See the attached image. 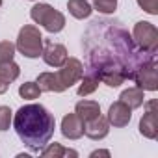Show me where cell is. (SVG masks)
I'll use <instances>...</instances> for the list:
<instances>
[{
  "label": "cell",
  "mask_w": 158,
  "mask_h": 158,
  "mask_svg": "<svg viewBox=\"0 0 158 158\" xmlns=\"http://www.w3.org/2000/svg\"><path fill=\"white\" fill-rule=\"evenodd\" d=\"M97 88H99V80H97V78L91 76V74H84V76L80 78V86H78L76 93L80 95V97H88V95H91Z\"/></svg>",
  "instance_id": "ac0fdd59"
},
{
  "label": "cell",
  "mask_w": 158,
  "mask_h": 158,
  "mask_svg": "<svg viewBox=\"0 0 158 158\" xmlns=\"http://www.w3.org/2000/svg\"><path fill=\"white\" fill-rule=\"evenodd\" d=\"M41 56H43V60H45L47 65L56 67V69H60L65 63V60L69 58L67 48L61 43H54L50 39H47V41L43 39V52H41Z\"/></svg>",
  "instance_id": "9c48e42d"
},
{
  "label": "cell",
  "mask_w": 158,
  "mask_h": 158,
  "mask_svg": "<svg viewBox=\"0 0 158 158\" xmlns=\"http://www.w3.org/2000/svg\"><path fill=\"white\" fill-rule=\"evenodd\" d=\"M108 132H110V123H108V119L102 117V115H97V117H93L91 121L84 123V134H86L89 139L99 141V139L106 138Z\"/></svg>",
  "instance_id": "7c38bea8"
},
{
  "label": "cell",
  "mask_w": 158,
  "mask_h": 158,
  "mask_svg": "<svg viewBox=\"0 0 158 158\" xmlns=\"http://www.w3.org/2000/svg\"><path fill=\"white\" fill-rule=\"evenodd\" d=\"M61 134L67 139H80L84 136V121L74 112L63 115V119H61Z\"/></svg>",
  "instance_id": "8fae6325"
},
{
  "label": "cell",
  "mask_w": 158,
  "mask_h": 158,
  "mask_svg": "<svg viewBox=\"0 0 158 158\" xmlns=\"http://www.w3.org/2000/svg\"><path fill=\"white\" fill-rule=\"evenodd\" d=\"M67 10L74 19H88L93 13V6L88 2V0H69Z\"/></svg>",
  "instance_id": "e0dca14e"
},
{
  "label": "cell",
  "mask_w": 158,
  "mask_h": 158,
  "mask_svg": "<svg viewBox=\"0 0 158 158\" xmlns=\"http://www.w3.org/2000/svg\"><path fill=\"white\" fill-rule=\"evenodd\" d=\"M145 104V114L139 119V134L147 139H156L158 138V123H156V101L151 99Z\"/></svg>",
  "instance_id": "ba28073f"
},
{
  "label": "cell",
  "mask_w": 158,
  "mask_h": 158,
  "mask_svg": "<svg viewBox=\"0 0 158 158\" xmlns=\"http://www.w3.org/2000/svg\"><path fill=\"white\" fill-rule=\"evenodd\" d=\"M56 76H58L61 88L69 89L76 82H80V78L84 76V63L78 58H67L65 63L60 67V71H56Z\"/></svg>",
  "instance_id": "8992f818"
},
{
  "label": "cell",
  "mask_w": 158,
  "mask_h": 158,
  "mask_svg": "<svg viewBox=\"0 0 158 158\" xmlns=\"http://www.w3.org/2000/svg\"><path fill=\"white\" fill-rule=\"evenodd\" d=\"M39 154L41 156H45V158H63V156H73V158H76L78 156V152L74 151V149H65L63 145H60V143H47L41 151H39Z\"/></svg>",
  "instance_id": "9a60e30c"
},
{
  "label": "cell",
  "mask_w": 158,
  "mask_h": 158,
  "mask_svg": "<svg viewBox=\"0 0 158 158\" xmlns=\"http://www.w3.org/2000/svg\"><path fill=\"white\" fill-rule=\"evenodd\" d=\"M13 121V112L10 106H0V130H10V125Z\"/></svg>",
  "instance_id": "603a6c76"
},
{
  "label": "cell",
  "mask_w": 158,
  "mask_h": 158,
  "mask_svg": "<svg viewBox=\"0 0 158 158\" xmlns=\"http://www.w3.org/2000/svg\"><path fill=\"white\" fill-rule=\"evenodd\" d=\"M19 95L26 101H35L41 95V88L37 86V82H24L19 86Z\"/></svg>",
  "instance_id": "ffe728a7"
},
{
  "label": "cell",
  "mask_w": 158,
  "mask_h": 158,
  "mask_svg": "<svg viewBox=\"0 0 158 158\" xmlns=\"http://www.w3.org/2000/svg\"><path fill=\"white\" fill-rule=\"evenodd\" d=\"M8 88H10V82H6L4 78L0 76V95H2V93H6V91H8Z\"/></svg>",
  "instance_id": "484cf974"
},
{
  "label": "cell",
  "mask_w": 158,
  "mask_h": 158,
  "mask_svg": "<svg viewBox=\"0 0 158 158\" xmlns=\"http://www.w3.org/2000/svg\"><path fill=\"white\" fill-rule=\"evenodd\" d=\"M138 6L149 13V15H158V0H136Z\"/></svg>",
  "instance_id": "cb8c5ba5"
},
{
  "label": "cell",
  "mask_w": 158,
  "mask_h": 158,
  "mask_svg": "<svg viewBox=\"0 0 158 158\" xmlns=\"http://www.w3.org/2000/svg\"><path fill=\"white\" fill-rule=\"evenodd\" d=\"M86 54L84 74L95 76L99 82L119 88L132 80L136 69L156 60V54L141 50L132 35L115 21H93L82 35Z\"/></svg>",
  "instance_id": "6da1fadb"
},
{
  "label": "cell",
  "mask_w": 158,
  "mask_h": 158,
  "mask_svg": "<svg viewBox=\"0 0 158 158\" xmlns=\"http://www.w3.org/2000/svg\"><path fill=\"white\" fill-rule=\"evenodd\" d=\"M30 17L35 24L43 26L48 34H58L65 28V15L58 10H54L50 4H35L30 10Z\"/></svg>",
  "instance_id": "3957f363"
},
{
  "label": "cell",
  "mask_w": 158,
  "mask_h": 158,
  "mask_svg": "<svg viewBox=\"0 0 158 158\" xmlns=\"http://www.w3.org/2000/svg\"><path fill=\"white\" fill-rule=\"evenodd\" d=\"M74 114L80 117L84 123H88L93 117L101 115V106L95 101H80V102H76V106H74Z\"/></svg>",
  "instance_id": "4fadbf2b"
},
{
  "label": "cell",
  "mask_w": 158,
  "mask_h": 158,
  "mask_svg": "<svg viewBox=\"0 0 158 158\" xmlns=\"http://www.w3.org/2000/svg\"><path fill=\"white\" fill-rule=\"evenodd\" d=\"M35 82H37V86L41 88V91H50V93H61V91H65V89L61 88L60 80H58L56 73H41V74L37 76Z\"/></svg>",
  "instance_id": "2e32d148"
},
{
  "label": "cell",
  "mask_w": 158,
  "mask_h": 158,
  "mask_svg": "<svg viewBox=\"0 0 158 158\" xmlns=\"http://www.w3.org/2000/svg\"><path fill=\"white\" fill-rule=\"evenodd\" d=\"M15 48L26 58H32V60L39 58L43 52V35H41L39 28L34 24H24L19 30Z\"/></svg>",
  "instance_id": "277c9868"
},
{
  "label": "cell",
  "mask_w": 158,
  "mask_h": 158,
  "mask_svg": "<svg viewBox=\"0 0 158 158\" xmlns=\"http://www.w3.org/2000/svg\"><path fill=\"white\" fill-rule=\"evenodd\" d=\"M108 123L115 128H123L130 123L132 119V108H128L123 101H115L110 108H108V115H106Z\"/></svg>",
  "instance_id": "30bf717a"
},
{
  "label": "cell",
  "mask_w": 158,
  "mask_h": 158,
  "mask_svg": "<svg viewBox=\"0 0 158 158\" xmlns=\"http://www.w3.org/2000/svg\"><path fill=\"white\" fill-rule=\"evenodd\" d=\"M21 74V67L11 60V61H6V63H0V76L4 78L6 82H15Z\"/></svg>",
  "instance_id": "d6986e66"
},
{
  "label": "cell",
  "mask_w": 158,
  "mask_h": 158,
  "mask_svg": "<svg viewBox=\"0 0 158 158\" xmlns=\"http://www.w3.org/2000/svg\"><path fill=\"white\" fill-rule=\"evenodd\" d=\"M89 156H91V158H95V156H110V151H106V149H99V151H93Z\"/></svg>",
  "instance_id": "d4e9b609"
},
{
  "label": "cell",
  "mask_w": 158,
  "mask_h": 158,
  "mask_svg": "<svg viewBox=\"0 0 158 158\" xmlns=\"http://www.w3.org/2000/svg\"><path fill=\"white\" fill-rule=\"evenodd\" d=\"M0 8H2V0H0Z\"/></svg>",
  "instance_id": "4316f807"
},
{
  "label": "cell",
  "mask_w": 158,
  "mask_h": 158,
  "mask_svg": "<svg viewBox=\"0 0 158 158\" xmlns=\"http://www.w3.org/2000/svg\"><path fill=\"white\" fill-rule=\"evenodd\" d=\"M143 93H145L143 89H139L138 86H134V88L125 89V91L121 93L119 101H123L128 108L136 110V108H141V106H143V102H145V95H143Z\"/></svg>",
  "instance_id": "5bb4252c"
},
{
  "label": "cell",
  "mask_w": 158,
  "mask_h": 158,
  "mask_svg": "<svg viewBox=\"0 0 158 158\" xmlns=\"http://www.w3.org/2000/svg\"><path fill=\"white\" fill-rule=\"evenodd\" d=\"M13 128L19 139L32 151L39 152L54 136L56 119L43 104H24L13 115Z\"/></svg>",
  "instance_id": "7a4b0ae2"
},
{
  "label": "cell",
  "mask_w": 158,
  "mask_h": 158,
  "mask_svg": "<svg viewBox=\"0 0 158 158\" xmlns=\"http://www.w3.org/2000/svg\"><path fill=\"white\" fill-rule=\"evenodd\" d=\"M132 39L141 50L152 52V54L158 52V30L152 23H147V21L136 23L132 30Z\"/></svg>",
  "instance_id": "5b68a950"
},
{
  "label": "cell",
  "mask_w": 158,
  "mask_h": 158,
  "mask_svg": "<svg viewBox=\"0 0 158 158\" xmlns=\"http://www.w3.org/2000/svg\"><path fill=\"white\" fill-rule=\"evenodd\" d=\"M134 84L143 91H156L158 89V76H156V60L139 65L132 76Z\"/></svg>",
  "instance_id": "52a82bcc"
},
{
  "label": "cell",
  "mask_w": 158,
  "mask_h": 158,
  "mask_svg": "<svg viewBox=\"0 0 158 158\" xmlns=\"http://www.w3.org/2000/svg\"><path fill=\"white\" fill-rule=\"evenodd\" d=\"M15 45L11 41H0V63H6L11 61L15 56Z\"/></svg>",
  "instance_id": "7402d4cb"
},
{
  "label": "cell",
  "mask_w": 158,
  "mask_h": 158,
  "mask_svg": "<svg viewBox=\"0 0 158 158\" xmlns=\"http://www.w3.org/2000/svg\"><path fill=\"white\" fill-rule=\"evenodd\" d=\"M93 8L102 15H112L117 10V0H93Z\"/></svg>",
  "instance_id": "44dd1931"
}]
</instances>
